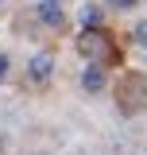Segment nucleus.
<instances>
[{
	"mask_svg": "<svg viewBox=\"0 0 147 155\" xmlns=\"http://www.w3.org/2000/svg\"><path fill=\"white\" fill-rule=\"evenodd\" d=\"M39 19L51 23V27H62V0H47V4L39 8Z\"/></svg>",
	"mask_w": 147,
	"mask_h": 155,
	"instance_id": "obj_1",
	"label": "nucleus"
},
{
	"mask_svg": "<svg viewBox=\"0 0 147 155\" xmlns=\"http://www.w3.org/2000/svg\"><path fill=\"white\" fill-rule=\"evenodd\" d=\"M4 70H8V58H4V54H0V74H4Z\"/></svg>",
	"mask_w": 147,
	"mask_h": 155,
	"instance_id": "obj_8",
	"label": "nucleus"
},
{
	"mask_svg": "<svg viewBox=\"0 0 147 155\" xmlns=\"http://www.w3.org/2000/svg\"><path fill=\"white\" fill-rule=\"evenodd\" d=\"M0 155H4V136H0Z\"/></svg>",
	"mask_w": 147,
	"mask_h": 155,
	"instance_id": "obj_10",
	"label": "nucleus"
},
{
	"mask_svg": "<svg viewBox=\"0 0 147 155\" xmlns=\"http://www.w3.org/2000/svg\"><path fill=\"white\" fill-rule=\"evenodd\" d=\"M132 35H136V43H139V47H147V19H143V23H136V27H132Z\"/></svg>",
	"mask_w": 147,
	"mask_h": 155,
	"instance_id": "obj_6",
	"label": "nucleus"
},
{
	"mask_svg": "<svg viewBox=\"0 0 147 155\" xmlns=\"http://www.w3.org/2000/svg\"><path fill=\"white\" fill-rule=\"evenodd\" d=\"M139 155H147V143H139Z\"/></svg>",
	"mask_w": 147,
	"mask_h": 155,
	"instance_id": "obj_9",
	"label": "nucleus"
},
{
	"mask_svg": "<svg viewBox=\"0 0 147 155\" xmlns=\"http://www.w3.org/2000/svg\"><path fill=\"white\" fill-rule=\"evenodd\" d=\"M97 19H101V12H97V8H81V23H85V27H93Z\"/></svg>",
	"mask_w": 147,
	"mask_h": 155,
	"instance_id": "obj_5",
	"label": "nucleus"
},
{
	"mask_svg": "<svg viewBox=\"0 0 147 155\" xmlns=\"http://www.w3.org/2000/svg\"><path fill=\"white\" fill-rule=\"evenodd\" d=\"M0 4H4V0H0Z\"/></svg>",
	"mask_w": 147,
	"mask_h": 155,
	"instance_id": "obj_11",
	"label": "nucleus"
},
{
	"mask_svg": "<svg viewBox=\"0 0 147 155\" xmlns=\"http://www.w3.org/2000/svg\"><path fill=\"white\" fill-rule=\"evenodd\" d=\"M81 85H85L89 93H101V89H105V74H101V66H85V74H81Z\"/></svg>",
	"mask_w": 147,
	"mask_h": 155,
	"instance_id": "obj_2",
	"label": "nucleus"
},
{
	"mask_svg": "<svg viewBox=\"0 0 147 155\" xmlns=\"http://www.w3.org/2000/svg\"><path fill=\"white\" fill-rule=\"evenodd\" d=\"M77 47H81V51H85V54H89V58H97V54H101V51H105V39L97 35V31H85V35L77 39Z\"/></svg>",
	"mask_w": 147,
	"mask_h": 155,
	"instance_id": "obj_3",
	"label": "nucleus"
},
{
	"mask_svg": "<svg viewBox=\"0 0 147 155\" xmlns=\"http://www.w3.org/2000/svg\"><path fill=\"white\" fill-rule=\"evenodd\" d=\"M139 0H109V8H116V12H128V8H136Z\"/></svg>",
	"mask_w": 147,
	"mask_h": 155,
	"instance_id": "obj_7",
	"label": "nucleus"
},
{
	"mask_svg": "<svg viewBox=\"0 0 147 155\" xmlns=\"http://www.w3.org/2000/svg\"><path fill=\"white\" fill-rule=\"evenodd\" d=\"M47 74H51V54H35V58H31V78L43 81Z\"/></svg>",
	"mask_w": 147,
	"mask_h": 155,
	"instance_id": "obj_4",
	"label": "nucleus"
}]
</instances>
